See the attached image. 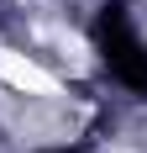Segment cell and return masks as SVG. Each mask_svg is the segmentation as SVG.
<instances>
[{
    "mask_svg": "<svg viewBox=\"0 0 147 153\" xmlns=\"http://www.w3.org/2000/svg\"><path fill=\"white\" fill-rule=\"evenodd\" d=\"M95 48H100L105 69L121 90L147 95V37L132 27V11L126 5H105L95 16Z\"/></svg>",
    "mask_w": 147,
    "mask_h": 153,
    "instance_id": "6da1fadb",
    "label": "cell"
},
{
    "mask_svg": "<svg viewBox=\"0 0 147 153\" xmlns=\"http://www.w3.org/2000/svg\"><path fill=\"white\" fill-rule=\"evenodd\" d=\"M37 153H84V148H37Z\"/></svg>",
    "mask_w": 147,
    "mask_h": 153,
    "instance_id": "7a4b0ae2",
    "label": "cell"
}]
</instances>
